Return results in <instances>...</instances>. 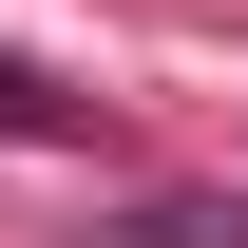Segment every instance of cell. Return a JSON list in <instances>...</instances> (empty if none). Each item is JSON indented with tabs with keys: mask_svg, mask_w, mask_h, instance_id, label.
Returning a JSON list of instances; mask_svg holds the SVG:
<instances>
[{
	"mask_svg": "<svg viewBox=\"0 0 248 248\" xmlns=\"http://www.w3.org/2000/svg\"><path fill=\"white\" fill-rule=\"evenodd\" d=\"M0 134H77V95L38 77V58H0Z\"/></svg>",
	"mask_w": 248,
	"mask_h": 248,
	"instance_id": "obj_1",
	"label": "cell"
},
{
	"mask_svg": "<svg viewBox=\"0 0 248 248\" xmlns=\"http://www.w3.org/2000/svg\"><path fill=\"white\" fill-rule=\"evenodd\" d=\"M77 248H229V210H134V229H77Z\"/></svg>",
	"mask_w": 248,
	"mask_h": 248,
	"instance_id": "obj_2",
	"label": "cell"
}]
</instances>
